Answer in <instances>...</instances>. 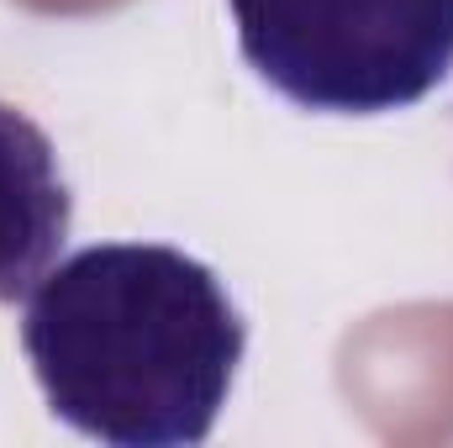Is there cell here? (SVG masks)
Instances as JSON below:
<instances>
[{
	"mask_svg": "<svg viewBox=\"0 0 453 448\" xmlns=\"http://www.w3.org/2000/svg\"><path fill=\"white\" fill-rule=\"evenodd\" d=\"M21 348L74 433L111 448H196L232 396L248 328L201 259L96 243L32 285Z\"/></svg>",
	"mask_w": 453,
	"mask_h": 448,
	"instance_id": "cell-1",
	"label": "cell"
},
{
	"mask_svg": "<svg viewBox=\"0 0 453 448\" xmlns=\"http://www.w3.org/2000/svg\"><path fill=\"white\" fill-rule=\"evenodd\" d=\"M237 48L285 101L380 116L453 74V0H226Z\"/></svg>",
	"mask_w": 453,
	"mask_h": 448,
	"instance_id": "cell-2",
	"label": "cell"
},
{
	"mask_svg": "<svg viewBox=\"0 0 453 448\" xmlns=\"http://www.w3.org/2000/svg\"><path fill=\"white\" fill-rule=\"evenodd\" d=\"M74 222V196L48 132L0 101V306L32 296Z\"/></svg>",
	"mask_w": 453,
	"mask_h": 448,
	"instance_id": "cell-3",
	"label": "cell"
}]
</instances>
